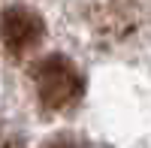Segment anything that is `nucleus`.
Wrapping results in <instances>:
<instances>
[{
	"instance_id": "nucleus-1",
	"label": "nucleus",
	"mask_w": 151,
	"mask_h": 148,
	"mask_svg": "<svg viewBox=\"0 0 151 148\" xmlns=\"http://www.w3.org/2000/svg\"><path fill=\"white\" fill-rule=\"evenodd\" d=\"M33 91L45 112H67L85 94V79L64 55H48L33 67Z\"/></svg>"
},
{
	"instance_id": "nucleus-2",
	"label": "nucleus",
	"mask_w": 151,
	"mask_h": 148,
	"mask_svg": "<svg viewBox=\"0 0 151 148\" xmlns=\"http://www.w3.org/2000/svg\"><path fill=\"white\" fill-rule=\"evenodd\" d=\"M45 36L42 15L33 12L30 6H9L0 15V42L12 57H21L33 52Z\"/></svg>"
},
{
	"instance_id": "nucleus-3",
	"label": "nucleus",
	"mask_w": 151,
	"mask_h": 148,
	"mask_svg": "<svg viewBox=\"0 0 151 148\" xmlns=\"http://www.w3.org/2000/svg\"><path fill=\"white\" fill-rule=\"evenodd\" d=\"M42 148H82V145L76 142L73 136H55V139H48Z\"/></svg>"
},
{
	"instance_id": "nucleus-4",
	"label": "nucleus",
	"mask_w": 151,
	"mask_h": 148,
	"mask_svg": "<svg viewBox=\"0 0 151 148\" xmlns=\"http://www.w3.org/2000/svg\"><path fill=\"white\" fill-rule=\"evenodd\" d=\"M0 148H21V142H12V139H3V142H0Z\"/></svg>"
}]
</instances>
